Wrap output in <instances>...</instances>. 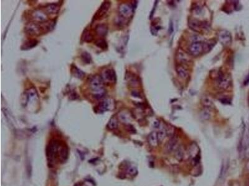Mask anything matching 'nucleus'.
Returning a JSON list of instances; mask_svg holds the SVG:
<instances>
[{
  "instance_id": "obj_2",
  "label": "nucleus",
  "mask_w": 249,
  "mask_h": 186,
  "mask_svg": "<svg viewBox=\"0 0 249 186\" xmlns=\"http://www.w3.org/2000/svg\"><path fill=\"white\" fill-rule=\"evenodd\" d=\"M59 146L60 144L54 140L51 142L49 143V145L48 146L47 149V156L49 162H53L55 158L57 156V155L58 154Z\"/></svg>"
},
{
  "instance_id": "obj_27",
  "label": "nucleus",
  "mask_w": 249,
  "mask_h": 186,
  "mask_svg": "<svg viewBox=\"0 0 249 186\" xmlns=\"http://www.w3.org/2000/svg\"><path fill=\"white\" fill-rule=\"evenodd\" d=\"M95 44L97 46H99V48H100L103 50H106L108 47V45H107V42L105 41L104 39H102V38H100V39L97 40L95 42Z\"/></svg>"
},
{
  "instance_id": "obj_18",
  "label": "nucleus",
  "mask_w": 249,
  "mask_h": 186,
  "mask_svg": "<svg viewBox=\"0 0 249 186\" xmlns=\"http://www.w3.org/2000/svg\"><path fill=\"white\" fill-rule=\"evenodd\" d=\"M59 9L60 7L56 4H51L46 7V11L49 14L57 13L59 11Z\"/></svg>"
},
{
  "instance_id": "obj_7",
  "label": "nucleus",
  "mask_w": 249,
  "mask_h": 186,
  "mask_svg": "<svg viewBox=\"0 0 249 186\" xmlns=\"http://www.w3.org/2000/svg\"><path fill=\"white\" fill-rule=\"evenodd\" d=\"M110 7V2L109 1L103 2L102 4L101 5V6L100 7V8L98 10V11L94 15V19L98 20V19H100L101 18H102L108 12Z\"/></svg>"
},
{
  "instance_id": "obj_32",
  "label": "nucleus",
  "mask_w": 249,
  "mask_h": 186,
  "mask_svg": "<svg viewBox=\"0 0 249 186\" xmlns=\"http://www.w3.org/2000/svg\"><path fill=\"white\" fill-rule=\"evenodd\" d=\"M166 131L167 135L172 136L173 135V134H174V128L172 127H169L167 128V129H166Z\"/></svg>"
},
{
  "instance_id": "obj_31",
  "label": "nucleus",
  "mask_w": 249,
  "mask_h": 186,
  "mask_svg": "<svg viewBox=\"0 0 249 186\" xmlns=\"http://www.w3.org/2000/svg\"><path fill=\"white\" fill-rule=\"evenodd\" d=\"M84 41L86 42H90L92 40V35L90 34V33L89 32H85L84 33Z\"/></svg>"
},
{
  "instance_id": "obj_33",
  "label": "nucleus",
  "mask_w": 249,
  "mask_h": 186,
  "mask_svg": "<svg viewBox=\"0 0 249 186\" xmlns=\"http://www.w3.org/2000/svg\"><path fill=\"white\" fill-rule=\"evenodd\" d=\"M160 125V122L158 121V120H155L154 123H153V126L155 128H158Z\"/></svg>"
},
{
  "instance_id": "obj_22",
  "label": "nucleus",
  "mask_w": 249,
  "mask_h": 186,
  "mask_svg": "<svg viewBox=\"0 0 249 186\" xmlns=\"http://www.w3.org/2000/svg\"><path fill=\"white\" fill-rule=\"evenodd\" d=\"M199 148L198 146L196 145V144L193 143L190 146V153L191 157L193 158H195L198 156V154L199 153Z\"/></svg>"
},
{
  "instance_id": "obj_16",
  "label": "nucleus",
  "mask_w": 249,
  "mask_h": 186,
  "mask_svg": "<svg viewBox=\"0 0 249 186\" xmlns=\"http://www.w3.org/2000/svg\"><path fill=\"white\" fill-rule=\"evenodd\" d=\"M58 155L59 159L62 161H65L68 156V150L66 146L60 145Z\"/></svg>"
},
{
  "instance_id": "obj_3",
  "label": "nucleus",
  "mask_w": 249,
  "mask_h": 186,
  "mask_svg": "<svg viewBox=\"0 0 249 186\" xmlns=\"http://www.w3.org/2000/svg\"><path fill=\"white\" fill-rule=\"evenodd\" d=\"M231 84V79L229 75L219 74L218 76V86L221 89H227Z\"/></svg>"
},
{
  "instance_id": "obj_35",
  "label": "nucleus",
  "mask_w": 249,
  "mask_h": 186,
  "mask_svg": "<svg viewBox=\"0 0 249 186\" xmlns=\"http://www.w3.org/2000/svg\"><path fill=\"white\" fill-rule=\"evenodd\" d=\"M249 84V75H248V76L247 77V78H246V80H245V81H244V84L245 85H247V84Z\"/></svg>"
},
{
  "instance_id": "obj_13",
  "label": "nucleus",
  "mask_w": 249,
  "mask_h": 186,
  "mask_svg": "<svg viewBox=\"0 0 249 186\" xmlns=\"http://www.w3.org/2000/svg\"><path fill=\"white\" fill-rule=\"evenodd\" d=\"M189 26H190V29L197 32H200L201 29L204 28L203 24L197 19H191L189 21Z\"/></svg>"
},
{
  "instance_id": "obj_19",
  "label": "nucleus",
  "mask_w": 249,
  "mask_h": 186,
  "mask_svg": "<svg viewBox=\"0 0 249 186\" xmlns=\"http://www.w3.org/2000/svg\"><path fill=\"white\" fill-rule=\"evenodd\" d=\"M95 30L96 32L99 35L104 36L107 32V27L105 24H99L96 27Z\"/></svg>"
},
{
  "instance_id": "obj_25",
  "label": "nucleus",
  "mask_w": 249,
  "mask_h": 186,
  "mask_svg": "<svg viewBox=\"0 0 249 186\" xmlns=\"http://www.w3.org/2000/svg\"><path fill=\"white\" fill-rule=\"evenodd\" d=\"M72 73L74 74L75 76H76L78 78H84L85 74L84 73L82 72L80 69H79L77 66H73L72 68Z\"/></svg>"
},
{
  "instance_id": "obj_26",
  "label": "nucleus",
  "mask_w": 249,
  "mask_h": 186,
  "mask_svg": "<svg viewBox=\"0 0 249 186\" xmlns=\"http://www.w3.org/2000/svg\"><path fill=\"white\" fill-rule=\"evenodd\" d=\"M184 152L182 147L179 146L176 148V151H175V157L178 160L182 161L184 158Z\"/></svg>"
},
{
  "instance_id": "obj_1",
  "label": "nucleus",
  "mask_w": 249,
  "mask_h": 186,
  "mask_svg": "<svg viewBox=\"0 0 249 186\" xmlns=\"http://www.w3.org/2000/svg\"><path fill=\"white\" fill-rule=\"evenodd\" d=\"M103 83V81L102 77L99 75H95L90 78L89 81L90 88L91 89L94 93V96L96 99H101L105 94Z\"/></svg>"
},
{
  "instance_id": "obj_23",
  "label": "nucleus",
  "mask_w": 249,
  "mask_h": 186,
  "mask_svg": "<svg viewBox=\"0 0 249 186\" xmlns=\"http://www.w3.org/2000/svg\"><path fill=\"white\" fill-rule=\"evenodd\" d=\"M37 44V41L36 40H29L27 42H26L24 45H22V49L24 50H28L29 49H31L34 46H35Z\"/></svg>"
},
{
  "instance_id": "obj_8",
  "label": "nucleus",
  "mask_w": 249,
  "mask_h": 186,
  "mask_svg": "<svg viewBox=\"0 0 249 186\" xmlns=\"http://www.w3.org/2000/svg\"><path fill=\"white\" fill-rule=\"evenodd\" d=\"M189 51L190 53L193 56H198L204 51L203 43L199 42H193L189 48Z\"/></svg>"
},
{
  "instance_id": "obj_28",
  "label": "nucleus",
  "mask_w": 249,
  "mask_h": 186,
  "mask_svg": "<svg viewBox=\"0 0 249 186\" xmlns=\"http://www.w3.org/2000/svg\"><path fill=\"white\" fill-rule=\"evenodd\" d=\"M166 130L164 129H162L161 130H160L157 133V135H158V142H162L164 139L166 137Z\"/></svg>"
},
{
  "instance_id": "obj_10",
  "label": "nucleus",
  "mask_w": 249,
  "mask_h": 186,
  "mask_svg": "<svg viewBox=\"0 0 249 186\" xmlns=\"http://www.w3.org/2000/svg\"><path fill=\"white\" fill-rule=\"evenodd\" d=\"M114 107V103L110 100V99H107V100H105L103 101H102V103H100L99 106H97V110L99 112H105L106 111L110 110V107Z\"/></svg>"
},
{
  "instance_id": "obj_11",
  "label": "nucleus",
  "mask_w": 249,
  "mask_h": 186,
  "mask_svg": "<svg viewBox=\"0 0 249 186\" xmlns=\"http://www.w3.org/2000/svg\"><path fill=\"white\" fill-rule=\"evenodd\" d=\"M176 71L178 76L182 79L186 80L190 76V72H189L188 69L182 65H177L176 67Z\"/></svg>"
},
{
  "instance_id": "obj_14",
  "label": "nucleus",
  "mask_w": 249,
  "mask_h": 186,
  "mask_svg": "<svg viewBox=\"0 0 249 186\" xmlns=\"http://www.w3.org/2000/svg\"><path fill=\"white\" fill-rule=\"evenodd\" d=\"M41 27L37 24L34 23H31L29 24L26 27V30L28 33L30 34H39L41 31Z\"/></svg>"
},
{
  "instance_id": "obj_9",
  "label": "nucleus",
  "mask_w": 249,
  "mask_h": 186,
  "mask_svg": "<svg viewBox=\"0 0 249 186\" xmlns=\"http://www.w3.org/2000/svg\"><path fill=\"white\" fill-rule=\"evenodd\" d=\"M176 59L181 63H187L191 60V56L182 50H179L176 54Z\"/></svg>"
},
{
  "instance_id": "obj_36",
  "label": "nucleus",
  "mask_w": 249,
  "mask_h": 186,
  "mask_svg": "<svg viewBox=\"0 0 249 186\" xmlns=\"http://www.w3.org/2000/svg\"><path fill=\"white\" fill-rule=\"evenodd\" d=\"M247 169L249 171V160H248V161L247 162Z\"/></svg>"
},
{
  "instance_id": "obj_6",
  "label": "nucleus",
  "mask_w": 249,
  "mask_h": 186,
  "mask_svg": "<svg viewBox=\"0 0 249 186\" xmlns=\"http://www.w3.org/2000/svg\"><path fill=\"white\" fill-rule=\"evenodd\" d=\"M102 78L104 82L114 83L117 80L115 71L111 69H107L102 74Z\"/></svg>"
},
{
  "instance_id": "obj_24",
  "label": "nucleus",
  "mask_w": 249,
  "mask_h": 186,
  "mask_svg": "<svg viewBox=\"0 0 249 186\" xmlns=\"http://www.w3.org/2000/svg\"><path fill=\"white\" fill-rule=\"evenodd\" d=\"M211 117V114L209 108H205L204 109H203L201 112V118L203 120H209Z\"/></svg>"
},
{
  "instance_id": "obj_12",
  "label": "nucleus",
  "mask_w": 249,
  "mask_h": 186,
  "mask_svg": "<svg viewBox=\"0 0 249 186\" xmlns=\"http://www.w3.org/2000/svg\"><path fill=\"white\" fill-rule=\"evenodd\" d=\"M178 138L176 137H172L169 140L165 145V151L166 153H171L175 150L176 146L178 145Z\"/></svg>"
},
{
  "instance_id": "obj_5",
  "label": "nucleus",
  "mask_w": 249,
  "mask_h": 186,
  "mask_svg": "<svg viewBox=\"0 0 249 186\" xmlns=\"http://www.w3.org/2000/svg\"><path fill=\"white\" fill-rule=\"evenodd\" d=\"M133 12V7L131 5L123 3L119 7V13L120 16L123 18H128L132 15Z\"/></svg>"
},
{
  "instance_id": "obj_21",
  "label": "nucleus",
  "mask_w": 249,
  "mask_h": 186,
  "mask_svg": "<svg viewBox=\"0 0 249 186\" xmlns=\"http://www.w3.org/2000/svg\"><path fill=\"white\" fill-rule=\"evenodd\" d=\"M118 127V120L115 117H112L108 124H107V128L109 130H115Z\"/></svg>"
},
{
  "instance_id": "obj_29",
  "label": "nucleus",
  "mask_w": 249,
  "mask_h": 186,
  "mask_svg": "<svg viewBox=\"0 0 249 186\" xmlns=\"http://www.w3.org/2000/svg\"><path fill=\"white\" fill-rule=\"evenodd\" d=\"M127 173H128V174H129V175L132 176H134L135 175H137V174L138 173V170H137V168H136L135 166H130L129 168H128V169L127 170Z\"/></svg>"
},
{
  "instance_id": "obj_37",
  "label": "nucleus",
  "mask_w": 249,
  "mask_h": 186,
  "mask_svg": "<svg viewBox=\"0 0 249 186\" xmlns=\"http://www.w3.org/2000/svg\"><path fill=\"white\" fill-rule=\"evenodd\" d=\"M74 186H81V185L80 184H79V183H77V184H75Z\"/></svg>"
},
{
  "instance_id": "obj_30",
  "label": "nucleus",
  "mask_w": 249,
  "mask_h": 186,
  "mask_svg": "<svg viewBox=\"0 0 249 186\" xmlns=\"http://www.w3.org/2000/svg\"><path fill=\"white\" fill-rule=\"evenodd\" d=\"M82 58L83 61L87 63H90V61H91V57H90V55L87 52H84L82 54Z\"/></svg>"
},
{
  "instance_id": "obj_34",
  "label": "nucleus",
  "mask_w": 249,
  "mask_h": 186,
  "mask_svg": "<svg viewBox=\"0 0 249 186\" xmlns=\"http://www.w3.org/2000/svg\"><path fill=\"white\" fill-rule=\"evenodd\" d=\"M221 101H222V103H225V104H229L230 103V100H228L227 99H222L221 100Z\"/></svg>"
},
{
  "instance_id": "obj_17",
  "label": "nucleus",
  "mask_w": 249,
  "mask_h": 186,
  "mask_svg": "<svg viewBox=\"0 0 249 186\" xmlns=\"http://www.w3.org/2000/svg\"><path fill=\"white\" fill-rule=\"evenodd\" d=\"M148 142L152 147H156L158 146V142H158V135L156 131H152V132L149 135Z\"/></svg>"
},
{
  "instance_id": "obj_38",
  "label": "nucleus",
  "mask_w": 249,
  "mask_h": 186,
  "mask_svg": "<svg viewBox=\"0 0 249 186\" xmlns=\"http://www.w3.org/2000/svg\"><path fill=\"white\" fill-rule=\"evenodd\" d=\"M248 104H249V97H248Z\"/></svg>"
},
{
  "instance_id": "obj_20",
  "label": "nucleus",
  "mask_w": 249,
  "mask_h": 186,
  "mask_svg": "<svg viewBox=\"0 0 249 186\" xmlns=\"http://www.w3.org/2000/svg\"><path fill=\"white\" fill-rule=\"evenodd\" d=\"M201 103L204 106L207 108H210L214 107V104H213V100H211V99H210L209 97L207 96L203 97L201 99Z\"/></svg>"
},
{
  "instance_id": "obj_4",
  "label": "nucleus",
  "mask_w": 249,
  "mask_h": 186,
  "mask_svg": "<svg viewBox=\"0 0 249 186\" xmlns=\"http://www.w3.org/2000/svg\"><path fill=\"white\" fill-rule=\"evenodd\" d=\"M219 42L224 46L229 45L232 42V35L230 32L227 30H221L218 34Z\"/></svg>"
},
{
  "instance_id": "obj_15",
  "label": "nucleus",
  "mask_w": 249,
  "mask_h": 186,
  "mask_svg": "<svg viewBox=\"0 0 249 186\" xmlns=\"http://www.w3.org/2000/svg\"><path fill=\"white\" fill-rule=\"evenodd\" d=\"M46 14L44 12L41 11H35L33 13V19L38 22H43L46 21Z\"/></svg>"
}]
</instances>
